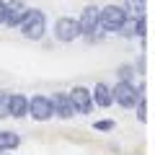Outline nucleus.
<instances>
[{
    "instance_id": "obj_17",
    "label": "nucleus",
    "mask_w": 155,
    "mask_h": 155,
    "mask_svg": "<svg viewBox=\"0 0 155 155\" xmlns=\"http://www.w3.org/2000/svg\"><path fill=\"white\" fill-rule=\"evenodd\" d=\"M93 127L98 129V132H114V127H116V124L111 122V119H101V122H96Z\"/></svg>"
},
{
    "instance_id": "obj_13",
    "label": "nucleus",
    "mask_w": 155,
    "mask_h": 155,
    "mask_svg": "<svg viewBox=\"0 0 155 155\" xmlns=\"http://www.w3.org/2000/svg\"><path fill=\"white\" fill-rule=\"evenodd\" d=\"M11 116V93L0 91V119H8Z\"/></svg>"
},
{
    "instance_id": "obj_21",
    "label": "nucleus",
    "mask_w": 155,
    "mask_h": 155,
    "mask_svg": "<svg viewBox=\"0 0 155 155\" xmlns=\"http://www.w3.org/2000/svg\"><path fill=\"white\" fill-rule=\"evenodd\" d=\"M142 3H145V0H142Z\"/></svg>"
},
{
    "instance_id": "obj_20",
    "label": "nucleus",
    "mask_w": 155,
    "mask_h": 155,
    "mask_svg": "<svg viewBox=\"0 0 155 155\" xmlns=\"http://www.w3.org/2000/svg\"><path fill=\"white\" fill-rule=\"evenodd\" d=\"M0 155H8V153H0Z\"/></svg>"
},
{
    "instance_id": "obj_14",
    "label": "nucleus",
    "mask_w": 155,
    "mask_h": 155,
    "mask_svg": "<svg viewBox=\"0 0 155 155\" xmlns=\"http://www.w3.org/2000/svg\"><path fill=\"white\" fill-rule=\"evenodd\" d=\"M122 36H127V39H132V36H137V18H127L124 21V26H122Z\"/></svg>"
},
{
    "instance_id": "obj_8",
    "label": "nucleus",
    "mask_w": 155,
    "mask_h": 155,
    "mask_svg": "<svg viewBox=\"0 0 155 155\" xmlns=\"http://www.w3.org/2000/svg\"><path fill=\"white\" fill-rule=\"evenodd\" d=\"M26 13H28V5L23 0H11V3H8V11H5V26L18 28Z\"/></svg>"
},
{
    "instance_id": "obj_15",
    "label": "nucleus",
    "mask_w": 155,
    "mask_h": 155,
    "mask_svg": "<svg viewBox=\"0 0 155 155\" xmlns=\"http://www.w3.org/2000/svg\"><path fill=\"white\" fill-rule=\"evenodd\" d=\"M137 36L145 41V36H147V21H145V13H140L137 16Z\"/></svg>"
},
{
    "instance_id": "obj_9",
    "label": "nucleus",
    "mask_w": 155,
    "mask_h": 155,
    "mask_svg": "<svg viewBox=\"0 0 155 155\" xmlns=\"http://www.w3.org/2000/svg\"><path fill=\"white\" fill-rule=\"evenodd\" d=\"M52 104H54V114L60 116V119H72V116L78 114L70 93H54L52 96Z\"/></svg>"
},
{
    "instance_id": "obj_12",
    "label": "nucleus",
    "mask_w": 155,
    "mask_h": 155,
    "mask_svg": "<svg viewBox=\"0 0 155 155\" xmlns=\"http://www.w3.org/2000/svg\"><path fill=\"white\" fill-rule=\"evenodd\" d=\"M18 145H21L18 132H11V129H3L0 132V153H13Z\"/></svg>"
},
{
    "instance_id": "obj_18",
    "label": "nucleus",
    "mask_w": 155,
    "mask_h": 155,
    "mask_svg": "<svg viewBox=\"0 0 155 155\" xmlns=\"http://www.w3.org/2000/svg\"><path fill=\"white\" fill-rule=\"evenodd\" d=\"M134 78V67L132 65H122L119 67V80H132Z\"/></svg>"
},
{
    "instance_id": "obj_11",
    "label": "nucleus",
    "mask_w": 155,
    "mask_h": 155,
    "mask_svg": "<svg viewBox=\"0 0 155 155\" xmlns=\"http://www.w3.org/2000/svg\"><path fill=\"white\" fill-rule=\"evenodd\" d=\"M26 114H28V98L23 93H11V116L23 119Z\"/></svg>"
},
{
    "instance_id": "obj_2",
    "label": "nucleus",
    "mask_w": 155,
    "mask_h": 155,
    "mask_svg": "<svg viewBox=\"0 0 155 155\" xmlns=\"http://www.w3.org/2000/svg\"><path fill=\"white\" fill-rule=\"evenodd\" d=\"M127 18H129L127 8L111 3V5L101 8V31H104V34H119Z\"/></svg>"
},
{
    "instance_id": "obj_5",
    "label": "nucleus",
    "mask_w": 155,
    "mask_h": 155,
    "mask_svg": "<svg viewBox=\"0 0 155 155\" xmlns=\"http://www.w3.org/2000/svg\"><path fill=\"white\" fill-rule=\"evenodd\" d=\"M78 21H80V31H83V36L88 39V41H93V36L98 34V28H101V8L85 5Z\"/></svg>"
},
{
    "instance_id": "obj_10",
    "label": "nucleus",
    "mask_w": 155,
    "mask_h": 155,
    "mask_svg": "<svg viewBox=\"0 0 155 155\" xmlns=\"http://www.w3.org/2000/svg\"><path fill=\"white\" fill-rule=\"evenodd\" d=\"M91 93H93V104L101 106V109H109V106L114 104V91H111L106 83H96Z\"/></svg>"
},
{
    "instance_id": "obj_16",
    "label": "nucleus",
    "mask_w": 155,
    "mask_h": 155,
    "mask_svg": "<svg viewBox=\"0 0 155 155\" xmlns=\"http://www.w3.org/2000/svg\"><path fill=\"white\" fill-rule=\"evenodd\" d=\"M137 119H140V122H147V104H145V96H142V98H140L137 101Z\"/></svg>"
},
{
    "instance_id": "obj_19",
    "label": "nucleus",
    "mask_w": 155,
    "mask_h": 155,
    "mask_svg": "<svg viewBox=\"0 0 155 155\" xmlns=\"http://www.w3.org/2000/svg\"><path fill=\"white\" fill-rule=\"evenodd\" d=\"M5 11H8V3L0 0V23H5Z\"/></svg>"
},
{
    "instance_id": "obj_7",
    "label": "nucleus",
    "mask_w": 155,
    "mask_h": 155,
    "mask_svg": "<svg viewBox=\"0 0 155 155\" xmlns=\"http://www.w3.org/2000/svg\"><path fill=\"white\" fill-rule=\"evenodd\" d=\"M70 98H72V104H75V111L78 114H91L93 111V93H91L85 85H75V88L70 91Z\"/></svg>"
},
{
    "instance_id": "obj_3",
    "label": "nucleus",
    "mask_w": 155,
    "mask_h": 155,
    "mask_svg": "<svg viewBox=\"0 0 155 155\" xmlns=\"http://www.w3.org/2000/svg\"><path fill=\"white\" fill-rule=\"evenodd\" d=\"M111 91H114V104H119L122 109H134L137 101L142 98V91H145V88H142V85L134 88L132 80H119Z\"/></svg>"
},
{
    "instance_id": "obj_4",
    "label": "nucleus",
    "mask_w": 155,
    "mask_h": 155,
    "mask_svg": "<svg viewBox=\"0 0 155 155\" xmlns=\"http://www.w3.org/2000/svg\"><path fill=\"white\" fill-rule=\"evenodd\" d=\"M80 36H83V31H80V21L78 18H70V16L57 18V23H54V39L57 41L70 44V41H75Z\"/></svg>"
},
{
    "instance_id": "obj_1",
    "label": "nucleus",
    "mask_w": 155,
    "mask_h": 155,
    "mask_svg": "<svg viewBox=\"0 0 155 155\" xmlns=\"http://www.w3.org/2000/svg\"><path fill=\"white\" fill-rule=\"evenodd\" d=\"M18 31H21V36L28 39V41H41L44 34H47V16H44V11H39V8H28V13L23 16Z\"/></svg>"
},
{
    "instance_id": "obj_6",
    "label": "nucleus",
    "mask_w": 155,
    "mask_h": 155,
    "mask_svg": "<svg viewBox=\"0 0 155 155\" xmlns=\"http://www.w3.org/2000/svg\"><path fill=\"white\" fill-rule=\"evenodd\" d=\"M28 114L36 119V122H47V119H52L54 116V104H52L49 96H31L28 98Z\"/></svg>"
}]
</instances>
